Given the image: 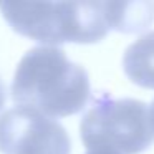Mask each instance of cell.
<instances>
[{
  "mask_svg": "<svg viewBox=\"0 0 154 154\" xmlns=\"http://www.w3.org/2000/svg\"><path fill=\"white\" fill-rule=\"evenodd\" d=\"M147 118H149V128H151V133H152V137H154V100L151 103L149 109H147Z\"/></svg>",
  "mask_w": 154,
  "mask_h": 154,
  "instance_id": "obj_7",
  "label": "cell"
},
{
  "mask_svg": "<svg viewBox=\"0 0 154 154\" xmlns=\"http://www.w3.org/2000/svg\"><path fill=\"white\" fill-rule=\"evenodd\" d=\"M70 136L57 119L22 106L0 114L2 154H70Z\"/></svg>",
  "mask_w": 154,
  "mask_h": 154,
  "instance_id": "obj_4",
  "label": "cell"
},
{
  "mask_svg": "<svg viewBox=\"0 0 154 154\" xmlns=\"http://www.w3.org/2000/svg\"><path fill=\"white\" fill-rule=\"evenodd\" d=\"M123 68L134 85L154 90V32L139 37L126 48Z\"/></svg>",
  "mask_w": 154,
  "mask_h": 154,
  "instance_id": "obj_6",
  "label": "cell"
},
{
  "mask_svg": "<svg viewBox=\"0 0 154 154\" xmlns=\"http://www.w3.org/2000/svg\"><path fill=\"white\" fill-rule=\"evenodd\" d=\"M5 100H7V94H5V86H4V83H2V80H0V111H2V108L5 106Z\"/></svg>",
  "mask_w": 154,
  "mask_h": 154,
  "instance_id": "obj_8",
  "label": "cell"
},
{
  "mask_svg": "<svg viewBox=\"0 0 154 154\" xmlns=\"http://www.w3.org/2000/svg\"><path fill=\"white\" fill-rule=\"evenodd\" d=\"M10 91L15 104L51 119L80 113L91 93L86 70L68 60L60 47L28 50L15 70Z\"/></svg>",
  "mask_w": 154,
  "mask_h": 154,
  "instance_id": "obj_1",
  "label": "cell"
},
{
  "mask_svg": "<svg viewBox=\"0 0 154 154\" xmlns=\"http://www.w3.org/2000/svg\"><path fill=\"white\" fill-rule=\"evenodd\" d=\"M104 18L109 30L139 33L154 22V2H103Z\"/></svg>",
  "mask_w": 154,
  "mask_h": 154,
  "instance_id": "obj_5",
  "label": "cell"
},
{
  "mask_svg": "<svg viewBox=\"0 0 154 154\" xmlns=\"http://www.w3.org/2000/svg\"><path fill=\"white\" fill-rule=\"evenodd\" d=\"M80 134L88 151L139 154L152 143L147 106L139 100L101 94L85 113Z\"/></svg>",
  "mask_w": 154,
  "mask_h": 154,
  "instance_id": "obj_3",
  "label": "cell"
},
{
  "mask_svg": "<svg viewBox=\"0 0 154 154\" xmlns=\"http://www.w3.org/2000/svg\"><path fill=\"white\" fill-rule=\"evenodd\" d=\"M12 30L43 47L61 43H98L103 20L93 2H0Z\"/></svg>",
  "mask_w": 154,
  "mask_h": 154,
  "instance_id": "obj_2",
  "label": "cell"
},
{
  "mask_svg": "<svg viewBox=\"0 0 154 154\" xmlns=\"http://www.w3.org/2000/svg\"><path fill=\"white\" fill-rule=\"evenodd\" d=\"M86 154H113V152H106V151H88Z\"/></svg>",
  "mask_w": 154,
  "mask_h": 154,
  "instance_id": "obj_9",
  "label": "cell"
}]
</instances>
